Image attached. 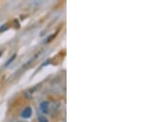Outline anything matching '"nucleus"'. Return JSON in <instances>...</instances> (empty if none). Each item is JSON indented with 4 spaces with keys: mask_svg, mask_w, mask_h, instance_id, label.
<instances>
[{
    "mask_svg": "<svg viewBox=\"0 0 148 122\" xmlns=\"http://www.w3.org/2000/svg\"><path fill=\"white\" fill-rule=\"evenodd\" d=\"M15 58H16V55H13V56H12V58H10V61H9V62H8L6 63V66L9 65V64H10L11 62H12L13 61V59Z\"/></svg>",
    "mask_w": 148,
    "mask_h": 122,
    "instance_id": "39448f33",
    "label": "nucleus"
},
{
    "mask_svg": "<svg viewBox=\"0 0 148 122\" xmlns=\"http://www.w3.org/2000/svg\"><path fill=\"white\" fill-rule=\"evenodd\" d=\"M40 111L43 112V113H48V110H49V102L47 101H44L40 103Z\"/></svg>",
    "mask_w": 148,
    "mask_h": 122,
    "instance_id": "f03ea898",
    "label": "nucleus"
},
{
    "mask_svg": "<svg viewBox=\"0 0 148 122\" xmlns=\"http://www.w3.org/2000/svg\"><path fill=\"white\" fill-rule=\"evenodd\" d=\"M32 114V108L30 107V106H28V107H26L24 110H23V112H21V116L22 118H29V117H31Z\"/></svg>",
    "mask_w": 148,
    "mask_h": 122,
    "instance_id": "f257e3e1",
    "label": "nucleus"
},
{
    "mask_svg": "<svg viewBox=\"0 0 148 122\" xmlns=\"http://www.w3.org/2000/svg\"><path fill=\"white\" fill-rule=\"evenodd\" d=\"M39 122H49L47 118L45 117H39Z\"/></svg>",
    "mask_w": 148,
    "mask_h": 122,
    "instance_id": "20e7f679",
    "label": "nucleus"
},
{
    "mask_svg": "<svg viewBox=\"0 0 148 122\" xmlns=\"http://www.w3.org/2000/svg\"><path fill=\"white\" fill-rule=\"evenodd\" d=\"M43 0H32L31 2V7L35 8L40 5V3H42Z\"/></svg>",
    "mask_w": 148,
    "mask_h": 122,
    "instance_id": "7ed1b4c3",
    "label": "nucleus"
}]
</instances>
